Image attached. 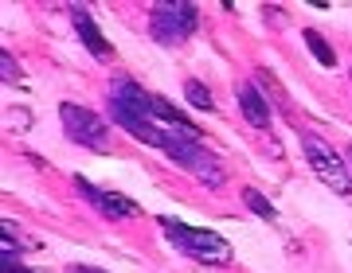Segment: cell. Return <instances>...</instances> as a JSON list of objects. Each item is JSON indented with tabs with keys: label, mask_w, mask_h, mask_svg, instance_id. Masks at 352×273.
Here are the masks:
<instances>
[{
	"label": "cell",
	"mask_w": 352,
	"mask_h": 273,
	"mask_svg": "<svg viewBox=\"0 0 352 273\" xmlns=\"http://www.w3.org/2000/svg\"><path fill=\"white\" fill-rule=\"evenodd\" d=\"M106 110H110L113 125H122L141 145H153L161 152L168 149V141H164V133L157 129V117H153V94L141 90L133 78H113L110 90H106Z\"/></svg>",
	"instance_id": "1"
},
{
	"label": "cell",
	"mask_w": 352,
	"mask_h": 273,
	"mask_svg": "<svg viewBox=\"0 0 352 273\" xmlns=\"http://www.w3.org/2000/svg\"><path fill=\"white\" fill-rule=\"evenodd\" d=\"M157 223H161V235L192 261H204V265H231V258H235L231 242H227L223 235H215V230L188 226V223H180V219H173V215H161Z\"/></svg>",
	"instance_id": "2"
},
{
	"label": "cell",
	"mask_w": 352,
	"mask_h": 273,
	"mask_svg": "<svg viewBox=\"0 0 352 273\" xmlns=\"http://www.w3.org/2000/svg\"><path fill=\"white\" fill-rule=\"evenodd\" d=\"M298 141H302V152H305V161H309V168H314L317 180H321L329 191H337V195H352L349 161H344L333 145H329L325 136H317V133H309V129H302V133H298Z\"/></svg>",
	"instance_id": "3"
},
{
	"label": "cell",
	"mask_w": 352,
	"mask_h": 273,
	"mask_svg": "<svg viewBox=\"0 0 352 273\" xmlns=\"http://www.w3.org/2000/svg\"><path fill=\"white\" fill-rule=\"evenodd\" d=\"M200 24V12H196V4H184V0H164L157 4L149 16V36L164 47H173V43H184V39L196 32Z\"/></svg>",
	"instance_id": "4"
},
{
	"label": "cell",
	"mask_w": 352,
	"mask_h": 273,
	"mask_svg": "<svg viewBox=\"0 0 352 273\" xmlns=\"http://www.w3.org/2000/svg\"><path fill=\"white\" fill-rule=\"evenodd\" d=\"M59 121H63V133L67 141H75L82 149H94V152H106L110 149V129L94 110L87 106H75V102H63L59 106Z\"/></svg>",
	"instance_id": "5"
},
{
	"label": "cell",
	"mask_w": 352,
	"mask_h": 273,
	"mask_svg": "<svg viewBox=\"0 0 352 273\" xmlns=\"http://www.w3.org/2000/svg\"><path fill=\"white\" fill-rule=\"evenodd\" d=\"M168 161L176 164V168H184V172H192L200 184L208 187H223L227 172H223V164H219V156L215 152H208L200 145V141H176V145H168Z\"/></svg>",
	"instance_id": "6"
},
{
	"label": "cell",
	"mask_w": 352,
	"mask_h": 273,
	"mask_svg": "<svg viewBox=\"0 0 352 273\" xmlns=\"http://www.w3.org/2000/svg\"><path fill=\"white\" fill-rule=\"evenodd\" d=\"M75 187H78V195L87 199V203L102 215V219L122 223V219H133V215H138V203H133V199H126L122 191H106V187L90 184L87 176H75Z\"/></svg>",
	"instance_id": "7"
},
{
	"label": "cell",
	"mask_w": 352,
	"mask_h": 273,
	"mask_svg": "<svg viewBox=\"0 0 352 273\" xmlns=\"http://www.w3.org/2000/svg\"><path fill=\"white\" fill-rule=\"evenodd\" d=\"M71 24H75L78 39H82V47H87L94 59H110V55H113V47L106 43V36L98 32V24L90 20V12L82 8V4H71Z\"/></svg>",
	"instance_id": "8"
},
{
	"label": "cell",
	"mask_w": 352,
	"mask_h": 273,
	"mask_svg": "<svg viewBox=\"0 0 352 273\" xmlns=\"http://www.w3.org/2000/svg\"><path fill=\"white\" fill-rule=\"evenodd\" d=\"M235 98H239L243 117H247V121H251L254 129H270V106H266V98L258 94V90L243 82V86L235 90Z\"/></svg>",
	"instance_id": "9"
},
{
	"label": "cell",
	"mask_w": 352,
	"mask_h": 273,
	"mask_svg": "<svg viewBox=\"0 0 352 273\" xmlns=\"http://www.w3.org/2000/svg\"><path fill=\"white\" fill-rule=\"evenodd\" d=\"M302 39H305V47H309V55H314V59L321 62V67H337V55H333V47L325 43V36H321V32L305 27Z\"/></svg>",
	"instance_id": "10"
},
{
	"label": "cell",
	"mask_w": 352,
	"mask_h": 273,
	"mask_svg": "<svg viewBox=\"0 0 352 273\" xmlns=\"http://www.w3.org/2000/svg\"><path fill=\"white\" fill-rule=\"evenodd\" d=\"M243 203H247V211H254L263 223H278V211L274 203L263 195V191H254V187H243Z\"/></svg>",
	"instance_id": "11"
},
{
	"label": "cell",
	"mask_w": 352,
	"mask_h": 273,
	"mask_svg": "<svg viewBox=\"0 0 352 273\" xmlns=\"http://www.w3.org/2000/svg\"><path fill=\"white\" fill-rule=\"evenodd\" d=\"M184 98H188V106H196V110H212V90L204 86V82H196V78H184Z\"/></svg>",
	"instance_id": "12"
},
{
	"label": "cell",
	"mask_w": 352,
	"mask_h": 273,
	"mask_svg": "<svg viewBox=\"0 0 352 273\" xmlns=\"http://www.w3.org/2000/svg\"><path fill=\"white\" fill-rule=\"evenodd\" d=\"M0 78L4 82H24V75H20V67H16L12 51H0Z\"/></svg>",
	"instance_id": "13"
},
{
	"label": "cell",
	"mask_w": 352,
	"mask_h": 273,
	"mask_svg": "<svg viewBox=\"0 0 352 273\" xmlns=\"http://www.w3.org/2000/svg\"><path fill=\"white\" fill-rule=\"evenodd\" d=\"M0 273H39V270H28V265H20L16 258H0Z\"/></svg>",
	"instance_id": "14"
},
{
	"label": "cell",
	"mask_w": 352,
	"mask_h": 273,
	"mask_svg": "<svg viewBox=\"0 0 352 273\" xmlns=\"http://www.w3.org/2000/svg\"><path fill=\"white\" fill-rule=\"evenodd\" d=\"M67 273H106V270H98V265H71Z\"/></svg>",
	"instance_id": "15"
},
{
	"label": "cell",
	"mask_w": 352,
	"mask_h": 273,
	"mask_svg": "<svg viewBox=\"0 0 352 273\" xmlns=\"http://www.w3.org/2000/svg\"><path fill=\"white\" fill-rule=\"evenodd\" d=\"M349 172H352V149H349Z\"/></svg>",
	"instance_id": "16"
},
{
	"label": "cell",
	"mask_w": 352,
	"mask_h": 273,
	"mask_svg": "<svg viewBox=\"0 0 352 273\" xmlns=\"http://www.w3.org/2000/svg\"><path fill=\"white\" fill-rule=\"evenodd\" d=\"M349 78H352V67H349Z\"/></svg>",
	"instance_id": "17"
}]
</instances>
